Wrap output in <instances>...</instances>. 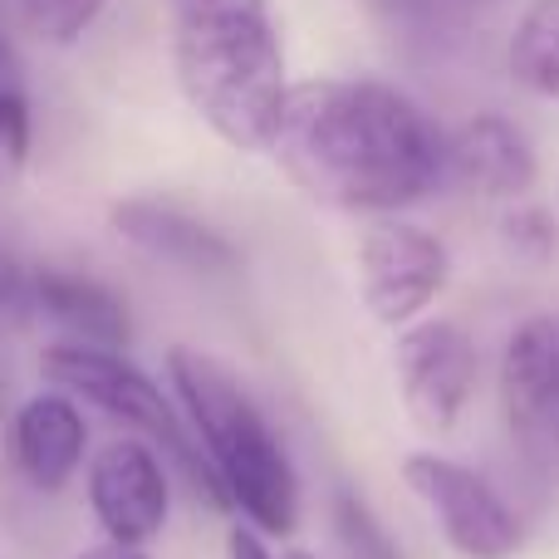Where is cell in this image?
<instances>
[{"label":"cell","instance_id":"1","mask_svg":"<svg viewBox=\"0 0 559 559\" xmlns=\"http://www.w3.org/2000/svg\"><path fill=\"white\" fill-rule=\"evenodd\" d=\"M271 157L309 202L364 216H393L447 182L442 128L373 79L289 84Z\"/></svg>","mask_w":559,"mask_h":559},{"label":"cell","instance_id":"2","mask_svg":"<svg viewBox=\"0 0 559 559\" xmlns=\"http://www.w3.org/2000/svg\"><path fill=\"white\" fill-rule=\"evenodd\" d=\"M167 29L192 114L236 153H271L289 94L271 0H167Z\"/></svg>","mask_w":559,"mask_h":559},{"label":"cell","instance_id":"3","mask_svg":"<svg viewBox=\"0 0 559 559\" xmlns=\"http://www.w3.org/2000/svg\"><path fill=\"white\" fill-rule=\"evenodd\" d=\"M167 388L182 403V417L202 447L222 491V511L265 540H285L299 531L305 491L285 437L255 403V393L216 354L192 344L167 348Z\"/></svg>","mask_w":559,"mask_h":559},{"label":"cell","instance_id":"4","mask_svg":"<svg viewBox=\"0 0 559 559\" xmlns=\"http://www.w3.org/2000/svg\"><path fill=\"white\" fill-rule=\"evenodd\" d=\"M39 373H45V383L64 388V393H74L84 407H94V413H104L108 423H118L123 432L153 442L157 452L173 462V472H182L187 486L222 511L216 476H212V466H206L202 447H197L192 427H187L182 403H177L173 388H167L163 378L147 373L128 348L49 338V344L39 348Z\"/></svg>","mask_w":559,"mask_h":559},{"label":"cell","instance_id":"5","mask_svg":"<svg viewBox=\"0 0 559 559\" xmlns=\"http://www.w3.org/2000/svg\"><path fill=\"white\" fill-rule=\"evenodd\" d=\"M403 486L423 515L432 521L437 540L456 559H515L531 540L525 515L511 506V496L476 472L462 456H447L437 447H417L397 462Z\"/></svg>","mask_w":559,"mask_h":559},{"label":"cell","instance_id":"6","mask_svg":"<svg viewBox=\"0 0 559 559\" xmlns=\"http://www.w3.org/2000/svg\"><path fill=\"white\" fill-rule=\"evenodd\" d=\"M496 407L521 472L559 491V309L525 314L496 358Z\"/></svg>","mask_w":559,"mask_h":559},{"label":"cell","instance_id":"7","mask_svg":"<svg viewBox=\"0 0 559 559\" xmlns=\"http://www.w3.org/2000/svg\"><path fill=\"white\" fill-rule=\"evenodd\" d=\"M393 383L407 423L432 442H447L472 413L481 348L456 319H417L393 338Z\"/></svg>","mask_w":559,"mask_h":559},{"label":"cell","instance_id":"8","mask_svg":"<svg viewBox=\"0 0 559 559\" xmlns=\"http://www.w3.org/2000/svg\"><path fill=\"white\" fill-rule=\"evenodd\" d=\"M452 280V251L442 236L403 216H378L358 241V299L383 329H407L427 319Z\"/></svg>","mask_w":559,"mask_h":559},{"label":"cell","instance_id":"9","mask_svg":"<svg viewBox=\"0 0 559 559\" xmlns=\"http://www.w3.org/2000/svg\"><path fill=\"white\" fill-rule=\"evenodd\" d=\"M84 501L98 535L153 545L173 521V462L143 437H108L88 452Z\"/></svg>","mask_w":559,"mask_h":559},{"label":"cell","instance_id":"10","mask_svg":"<svg viewBox=\"0 0 559 559\" xmlns=\"http://www.w3.org/2000/svg\"><path fill=\"white\" fill-rule=\"evenodd\" d=\"M88 413L74 393L45 383L25 393L10 413V462L20 481L39 496H59L88 466Z\"/></svg>","mask_w":559,"mask_h":559},{"label":"cell","instance_id":"11","mask_svg":"<svg viewBox=\"0 0 559 559\" xmlns=\"http://www.w3.org/2000/svg\"><path fill=\"white\" fill-rule=\"evenodd\" d=\"M118 241H128L133 251H143L147 261L173 265L187 275H231L236 271V246L216 231L212 222L182 212L173 202H157V197H128L108 212Z\"/></svg>","mask_w":559,"mask_h":559},{"label":"cell","instance_id":"12","mask_svg":"<svg viewBox=\"0 0 559 559\" xmlns=\"http://www.w3.org/2000/svg\"><path fill=\"white\" fill-rule=\"evenodd\" d=\"M29 305L35 319L55 329V338L98 348H128L133 338V309L108 280L69 265H35L29 271Z\"/></svg>","mask_w":559,"mask_h":559},{"label":"cell","instance_id":"13","mask_svg":"<svg viewBox=\"0 0 559 559\" xmlns=\"http://www.w3.org/2000/svg\"><path fill=\"white\" fill-rule=\"evenodd\" d=\"M540 177L535 147L511 118L476 114L447 138V182L486 202H521Z\"/></svg>","mask_w":559,"mask_h":559},{"label":"cell","instance_id":"14","mask_svg":"<svg viewBox=\"0 0 559 559\" xmlns=\"http://www.w3.org/2000/svg\"><path fill=\"white\" fill-rule=\"evenodd\" d=\"M511 74L559 104V0H535L511 35Z\"/></svg>","mask_w":559,"mask_h":559},{"label":"cell","instance_id":"15","mask_svg":"<svg viewBox=\"0 0 559 559\" xmlns=\"http://www.w3.org/2000/svg\"><path fill=\"white\" fill-rule=\"evenodd\" d=\"M329 531H334V545L344 559H403V545L393 540V531L358 486L329 491Z\"/></svg>","mask_w":559,"mask_h":559},{"label":"cell","instance_id":"16","mask_svg":"<svg viewBox=\"0 0 559 559\" xmlns=\"http://www.w3.org/2000/svg\"><path fill=\"white\" fill-rule=\"evenodd\" d=\"M104 5L108 0H0V15L15 35L64 49L74 39H84V29L104 15Z\"/></svg>","mask_w":559,"mask_h":559},{"label":"cell","instance_id":"17","mask_svg":"<svg viewBox=\"0 0 559 559\" xmlns=\"http://www.w3.org/2000/svg\"><path fill=\"white\" fill-rule=\"evenodd\" d=\"M501 246L525 265H550L559 255V222L545 206L511 202V212L501 216Z\"/></svg>","mask_w":559,"mask_h":559},{"label":"cell","instance_id":"18","mask_svg":"<svg viewBox=\"0 0 559 559\" xmlns=\"http://www.w3.org/2000/svg\"><path fill=\"white\" fill-rule=\"evenodd\" d=\"M29 163V104L20 88H0V187Z\"/></svg>","mask_w":559,"mask_h":559},{"label":"cell","instance_id":"19","mask_svg":"<svg viewBox=\"0 0 559 559\" xmlns=\"http://www.w3.org/2000/svg\"><path fill=\"white\" fill-rule=\"evenodd\" d=\"M35 324V305H29V271L0 246V329H25Z\"/></svg>","mask_w":559,"mask_h":559},{"label":"cell","instance_id":"20","mask_svg":"<svg viewBox=\"0 0 559 559\" xmlns=\"http://www.w3.org/2000/svg\"><path fill=\"white\" fill-rule=\"evenodd\" d=\"M226 559H280V555L271 550V540H265L261 531L231 525V531H226Z\"/></svg>","mask_w":559,"mask_h":559},{"label":"cell","instance_id":"21","mask_svg":"<svg viewBox=\"0 0 559 559\" xmlns=\"http://www.w3.org/2000/svg\"><path fill=\"white\" fill-rule=\"evenodd\" d=\"M74 559H153V555H147V545H128V540H108V535H98V540L84 545Z\"/></svg>","mask_w":559,"mask_h":559},{"label":"cell","instance_id":"22","mask_svg":"<svg viewBox=\"0 0 559 559\" xmlns=\"http://www.w3.org/2000/svg\"><path fill=\"white\" fill-rule=\"evenodd\" d=\"M10 74H15V59H10V45H5V29H0V88H10Z\"/></svg>","mask_w":559,"mask_h":559},{"label":"cell","instance_id":"23","mask_svg":"<svg viewBox=\"0 0 559 559\" xmlns=\"http://www.w3.org/2000/svg\"><path fill=\"white\" fill-rule=\"evenodd\" d=\"M280 559H319V555H309V550H285Z\"/></svg>","mask_w":559,"mask_h":559}]
</instances>
